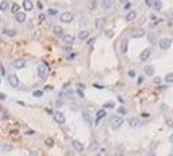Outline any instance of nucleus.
Instances as JSON below:
<instances>
[{
    "label": "nucleus",
    "instance_id": "1",
    "mask_svg": "<svg viewBox=\"0 0 173 156\" xmlns=\"http://www.w3.org/2000/svg\"><path fill=\"white\" fill-rule=\"evenodd\" d=\"M48 73H49V65H48L46 62H41L40 65L37 67V75L40 76V78H45V76H48Z\"/></svg>",
    "mask_w": 173,
    "mask_h": 156
},
{
    "label": "nucleus",
    "instance_id": "2",
    "mask_svg": "<svg viewBox=\"0 0 173 156\" xmlns=\"http://www.w3.org/2000/svg\"><path fill=\"white\" fill-rule=\"evenodd\" d=\"M122 123H124V120L121 118V116H111V120H110L111 129H119L122 126Z\"/></svg>",
    "mask_w": 173,
    "mask_h": 156
},
{
    "label": "nucleus",
    "instance_id": "3",
    "mask_svg": "<svg viewBox=\"0 0 173 156\" xmlns=\"http://www.w3.org/2000/svg\"><path fill=\"white\" fill-rule=\"evenodd\" d=\"M52 116H54V121H56L57 124H64V123H65V115H64L62 112H54Z\"/></svg>",
    "mask_w": 173,
    "mask_h": 156
},
{
    "label": "nucleus",
    "instance_id": "4",
    "mask_svg": "<svg viewBox=\"0 0 173 156\" xmlns=\"http://www.w3.org/2000/svg\"><path fill=\"white\" fill-rule=\"evenodd\" d=\"M145 34H146L145 29H141V27H135V29H132L130 37H132V38H140V37H143Z\"/></svg>",
    "mask_w": 173,
    "mask_h": 156
},
{
    "label": "nucleus",
    "instance_id": "5",
    "mask_svg": "<svg viewBox=\"0 0 173 156\" xmlns=\"http://www.w3.org/2000/svg\"><path fill=\"white\" fill-rule=\"evenodd\" d=\"M61 21H62V23H65V24H70V23L73 21V14H71L70 11L62 13V14H61Z\"/></svg>",
    "mask_w": 173,
    "mask_h": 156
},
{
    "label": "nucleus",
    "instance_id": "6",
    "mask_svg": "<svg viewBox=\"0 0 173 156\" xmlns=\"http://www.w3.org/2000/svg\"><path fill=\"white\" fill-rule=\"evenodd\" d=\"M8 83H10V86H13V88H19V78H17L14 73H11V75H8Z\"/></svg>",
    "mask_w": 173,
    "mask_h": 156
},
{
    "label": "nucleus",
    "instance_id": "7",
    "mask_svg": "<svg viewBox=\"0 0 173 156\" xmlns=\"http://www.w3.org/2000/svg\"><path fill=\"white\" fill-rule=\"evenodd\" d=\"M171 46V38H162L159 40V48L160 49H168Z\"/></svg>",
    "mask_w": 173,
    "mask_h": 156
},
{
    "label": "nucleus",
    "instance_id": "8",
    "mask_svg": "<svg viewBox=\"0 0 173 156\" xmlns=\"http://www.w3.org/2000/svg\"><path fill=\"white\" fill-rule=\"evenodd\" d=\"M62 40H64V43H67L68 46H71V43L75 42V37L71 34H64L62 35Z\"/></svg>",
    "mask_w": 173,
    "mask_h": 156
},
{
    "label": "nucleus",
    "instance_id": "9",
    "mask_svg": "<svg viewBox=\"0 0 173 156\" xmlns=\"http://www.w3.org/2000/svg\"><path fill=\"white\" fill-rule=\"evenodd\" d=\"M71 145H73V148H75L76 151H78V153H81V151L84 150L83 143H81V142H78V140H73V142H71Z\"/></svg>",
    "mask_w": 173,
    "mask_h": 156
},
{
    "label": "nucleus",
    "instance_id": "10",
    "mask_svg": "<svg viewBox=\"0 0 173 156\" xmlns=\"http://www.w3.org/2000/svg\"><path fill=\"white\" fill-rule=\"evenodd\" d=\"M26 59H16L14 62H13V65L16 67V69H22V67H26Z\"/></svg>",
    "mask_w": 173,
    "mask_h": 156
},
{
    "label": "nucleus",
    "instance_id": "11",
    "mask_svg": "<svg viewBox=\"0 0 173 156\" xmlns=\"http://www.w3.org/2000/svg\"><path fill=\"white\" fill-rule=\"evenodd\" d=\"M149 54H151V49H149V48L143 49V51H141V54H140V61H143V62H145V61L148 59V57H149Z\"/></svg>",
    "mask_w": 173,
    "mask_h": 156
},
{
    "label": "nucleus",
    "instance_id": "12",
    "mask_svg": "<svg viewBox=\"0 0 173 156\" xmlns=\"http://www.w3.org/2000/svg\"><path fill=\"white\" fill-rule=\"evenodd\" d=\"M62 97H65V99H71L73 97V91L71 89H68V88H65L64 91H62V94H61Z\"/></svg>",
    "mask_w": 173,
    "mask_h": 156
},
{
    "label": "nucleus",
    "instance_id": "13",
    "mask_svg": "<svg viewBox=\"0 0 173 156\" xmlns=\"http://www.w3.org/2000/svg\"><path fill=\"white\" fill-rule=\"evenodd\" d=\"M135 18H137V13H135V11H127V14H126V21L130 23V21H133Z\"/></svg>",
    "mask_w": 173,
    "mask_h": 156
},
{
    "label": "nucleus",
    "instance_id": "14",
    "mask_svg": "<svg viewBox=\"0 0 173 156\" xmlns=\"http://www.w3.org/2000/svg\"><path fill=\"white\" fill-rule=\"evenodd\" d=\"M83 120L87 123V124H92V120H91V115L87 110H83Z\"/></svg>",
    "mask_w": 173,
    "mask_h": 156
},
{
    "label": "nucleus",
    "instance_id": "15",
    "mask_svg": "<svg viewBox=\"0 0 173 156\" xmlns=\"http://www.w3.org/2000/svg\"><path fill=\"white\" fill-rule=\"evenodd\" d=\"M105 115H106V112H105V110H99V112H97V120H95V124H99V123H100V120H102V118H105Z\"/></svg>",
    "mask_w": 173,
    "mask_h": 156
},
{
    "label": "nucleus",
    "instance_id": "16",
    "mask_svg": "<svg viewBox=\"0 0 173 156\" xmlns=\"http://www.w3.org/2000/svg\"><path fill=\"white\" fill-rule=\"evenodd\" d=\"M22 7H24V10H26V11H30V10L33 8V3H32V2H29V0H24V2H22Z\"/></svg>",
    "mask_w": 173,
    "mask_h": 156
},
{
    "label": "nucleus",
    "instance_id": "17",
    "mask_svg": "<svg viewBox=\"0 0 173 156\" xmlns=\"http://www.w3.org/2000/svg\"><path fill=\"white\" fill-rule=\"evenodd\" d=\"M16 21H17V23H24V21H26V13L19 11V13L16 14Z\"/></svg>",
    "mask_w": 173,
    "mask_h": 156
},
{
    "label": "nucleus",
    "instance_id": "18",
    "mask_svg": "<svg viewBox=\"0 0 173 156\" xmlns=\"http://www.w3.org/2000/svg\"><path fill=\"white\" fill-rule=\"evenodd\" d=\"M130 126H132V127H140V126H141V121H140L138 118H132V120H130Z\"/></svg>",
    "mask_w": 173,
    "mask_h": 156
},
{
    "label": "nucleus",
    "instance_id": "19",
    "mask_svg": "<svg viewBox=\"0 0 173 156\" xmlns=\"http://www.w3.org/2000/svg\"><path fill=\"white\" fill-rule=\"evenodd\" d=\"M103 26H105V19H103V18L95 19V27H97V29H102Z\"/></svg>",
    "mask_w": 173,
    "mask_h": 156
},
{
    "label": "nucleus",
    "instance_id": "20",
    "mask_svg": "<svg viewBox=\"0 0 173 156\" xmlns=\"http://www.w3.org/2000/svg\"><path fill=\"white\" fill-rule=\"evenodd\" d=\"M78 38H80V40H87V38H89V32L87 30H81L80 35H78Z\"/></svg>",
    "mask_w": 173,
    "mask_h": 156
},
{
    "label": "nucleus",
    "instance_id": "21",
    "mask_svg": "<svg viewBox=\"0 0 173 156\" xmlns=\"http://www.w3.org/2000/svg\"><path fill=\"white\" fill-rule=\"evenodd\" d=\"M145 73L149 75V76L154 75V67H152V65H146V67H145Z\"/></svg>",
    "mask_w": 173,
    "mask_h": 156
},
{
    "label": "nucleus",
    "instance_id": "22",
    "mask_svg": "<svg viewBox=\"0 0 173 156\" xmlns=\"http://www.w3.org/2000/svg\"><path fill=\"white\" fill-rule=\"evenodd\" d=\"M8 8H10V2H5V0L0 2V10H2V11H7Z\"/></svg>",
    "mask_w": 173,
    "mask_h": 156
},
{
    "label": "nucleus",
    "instance_id": "23",
    "mask_svg": "<svg viewBox=\"0 0 173 156\" xmlns=\"http://www.w3.org/2000/svg\"><path fill=\"white\" fill-rule=\"evenodd\" d=\"M52 32H54L56 35H59V37H61V35H64V32H62V27H61V26H56V27H52Z\"/></svg>",
    "mask_w": 173,
    "mask_h": 156
},
{
    "label": "nucleus",
    "instance_id": "24",
    "mask_svg": "<svg viewBox=\"0 0 173 156\" xmlns=\"http://www.w3.org/2000/svg\"><path fill=\"white\" fill-rule=\"evenodd\" d=\"M102 7H103L105 10H111V7H113V2H108V0H105V2H102Z\"/></svg>",
    "mask_w": 173,
    "mask_h": 156
},
{
    "label": "nucleus",
    "instance_id": "25",
    "mask_svg": "<svg viewBox=\"0 0 173 156\" xmlns=\"http://www.w3.org/2000/svg\"><path fill=\"white\" fill-rule=\"evenodd\" d=\"M3 34H5V35H8V37H14L17 32H16V30H13V29H5V32H3Z\"/></svg>",
    "mask_w": 173,
    "mask_h": 156
},
{
    "label": "nucleus",
    "instance_id": "26",
    "mask_svg": "<svg viewBox=\"0 0 173 156\" xmlns=\"http://www.w3.org/2000/svg\"><path fill=\"white\" fill-rule=\"evenodd\" d=\"M119 46H121V53H122V54H124V53H126V51H127V40H122V42H121V45H119Z\"/></svg>",
    "mask_w": 173,
    "mask_h": 156
},
{
    "label": "nucleus",
    "instance_id": "27",
    "mask_svg": "<svg viewBox=\"0 0 173 156\" xmlns=\"http://www.w3.org/2000/svg\"><path fill=\"white\" fill-rule=\"evenodd\" d=\"M152 8H154L156 11L162 10V2H154V3H152Z\"/></svg>",
    "mask_w": 173,
    "mask_h": 156
},
{
    "label": "nucleus",
    "instance_id": "28",
    "mask_svg": "<svg viewBox=\"0 0 173 156\" xmlns=\"http://www.w3.org/2000/svg\"><path fill=\"white\" fill-rule=\"evenodd\" d=\"M19 8H21V7H19L17 3H13V5H11V11H13L14 14H17V13H19Z\"/></svg>",
    "mask_w": 173,
    "mask_h": 156
},
{
    "label": "nucleus",
    "instance_id": "29",
    "mask_svg": "<svg viewBox=\"0 0 173 156\" xmlns=\"http://www.w3.org/2000/svg\"><path fill=\"white\" fill-rule=\"evenodd\" d=\"M165 81L170 83V85L173 83V73H167V75H165Z\"/></svg>",
    "mask_w": 173,
    "mask_h": 156
},
{
    "label": "nucleus",
    "instance_id": "30",
    "mask_svg": "<svg viewBox=\"0 0 173 156\" xmlns=\"http://www.w3.org/2000/svg\"><path fill=\"white\" fill-rule=\"evenodd\" d=\"M118 113H119V115H126V113H127V110H126V107H122V105H121V107L118 108Z\"/></svg>",
    "mask_w": 173,
    "mask_h": 156
},
{
    "label": "nucleus",
    "instance_id": "31",
    "mask_svg": "<svg viewBox=\"0 0 173 156\" xmlns=\"http://www.w3.org/2000/svg\"><path fill=\"white\" fill-rule=\"evenodd\" d=\"M97 148H99V142H92V143H91V150H92V151H95Z\"/></svg>",
    "mask_w": 173,
    "mask_h": 156
},
{
    "label": "nucleus",
    "instance_id": "32",
    "mask_svg": "<svg viewBox=\"0 0 173 156\" xmlns=\"http://www.w3.org/2000/svg\"><path fill=\"white\" fill-rule=\"evenodd\" d=\"M48 14L56 16V14H57V10H56V8H49V10H48Z\"/></svg>",
    "mask_w": 173,
    "mask_h": 156
},
{
    "label": "nucleus",
    "instance_id": "33",
    "mask_svg": "<svg viewBox=\"0 0 173 156\" xmlns=\"http://www.w3.org/2000/svg\"><path fill=\"white\" fill-rule=\"evenodd\" d=\"M103 108H114V104H113V102H105Z\"/></svg>",
    "mask_w": 173,
    "mask_h": 156
},
{
    "label": "nucleus",
    "instance_id": "34",
    "mask_svg": "<svg viewBox=\"0 0 173 156\" xmlns=\"http://www.w3.org/2000/svg\"><path fill=\"white\" fill-rule=\"evenodd\" d=\"M149 42L151 43H156V35L154 34H149Z\"/></svg>",
    "mask_w": 173,
    "mask_h": 156
},
{
    "label": "nucleus",
    "instance_id": "35",
    "mask_svg": "<svg viewBox=\"0 0 173 156\" xmlns=\"http://www.w3.org/2000/svg\"><path fill=\"white\" fill-rule=\"evenodd\" d=\"M80 24H81V26H86V24H87V18H86V16H83V18H81Z\"/></svg>",
    "mask_w": 173,
    "mask_h": 156
},
{
    "label": "nucleus",
    "instance_id": "36",
    "mask_svg": "<svg viewBox=\"0 0 173 156\" xmlns=\"http://www.w3.org/2000/svg\"><path fill=\"white\" fill-rule=\"evenodd\" d=\"M43 96V91H33V97H41Z\"/></svg>",
    "mask_w": 173,
    "mask_h": 156
},
{
    "label": "nucleus",
    "instance_id": "37",
    "mask_svg": "<svg viewBox=\"0 0 173 156\" xmlns=\"http://www.w3.org/2000/svg\"><path fill=\"white\" fill-rule=\"evenodd\" d=\"M94 38H89V40H87V46H89V49H92V45H94Z\"/></svg>",
    "mask_w": 173,
    "mask_h": 156
},
{
    "label": "nucleus",
    "instance_id": "38",
    "mask_svg": "<svg viewBox=\"0 0 173 156\" xmlns=\"http://www.w3.org/2000/svg\"><path fill=\"white\" fill-rule=\"evenodd\" d=\"M162 83V78H159V76H154V85H160Z\"/></svg>",
    "mask_w": 173,
    "mask_h": 156
},
{
    "label": "nucleus",
    "instance_id": "39",
    "mask_svg": "<svg viewBox=\"0 0 173 156\" xmlns=\"http://www.w3.org/2000/svg\"><path fill=\"white\" fill-rule=\"evenodd\" d=\"M130 7H132V3H130V2L124 3V10H126V11H129V10H130Z\"/></svg>",
    "mask_w": 173,
    "mask_h": 156
},
{
    "label": "nucleus",
    "instance_id": "40",
    "mask_svg": "<svg viewBox=\"0 0 173 156\" xmlns=\"http://www.w3.org/2000/svg\"><path fill=\"white\" fill-rule=\"evenodd\" d=\"M46 145H48V147H52V145H54V140H52V139H46Z\"/></svg>",
    "mask_w": 173,
    "mask_h": 156
},
{
    "label": "nucleus",
    "instance_id": "41",
    "mask_svg": "<svg viewBox=\"0 0 173 156\" xmlns=\"http://www.w3.org/2000/svg\"><path fill=\"white\" fill-rule=\"evenodd\" d=\"M76 94H78V97H81V99H84V92H83L81 89H78V91H76Z\"/></svg>",
    "mask_w": 173,
    "mask_h": 156
},
{
    "label": "nucleus",
    "instance_id": "42",
    "mask_svg": "<svg viewBox=\"0 0 173 156\" xmlns=\"http://www.w3.org/2000/svg\"><path fill=\"white\" fill-rule=\"evenodd\" d=\"M135 75H137L135 70H129V76H130V78H135Z\"/></svg>",
    "mask_w": 173,
    "mask_h": 156
},
{
    "label": "nucleus",
    "instance_id": "43",
    "mask_svg": "<svg viewBox=\"0 0 173 156\" xmlns=\"http://www.w3.org/2000/svg\"><path fill=\"white\" fill-rule=\"evenodd\" d=\"M105 35H106L108 38H111V37H113V32H111V30H106V32H105Z\"/></svg>",
    "mask_w": 173,
    "mask_h": 156
},
{
    "label": "nucleus",
    "instance_id": "44",
    "mask_svg": "<svg viewBox=\"0 0 173 156\" xmlns=\"http://www.w3.org/2000/svg\"><path fill=\"white\" fill-rule=\"evenodd\" d=\"M3 148H5V150H7V151H11V150H13V147H11V145H5V147H3Z\"/></svg>",
    "mask_w": 173,
    "mask_h": 156
},
{
    "label": "nucleus",
    "instance_id": "45",
    "mask_svg": "<svg viewBox=\"0 0 173 156\" xmlns=\"http://www.w3.org/2000/svg\"><path fill=\"white\" fill-rule=\"evenodd\" d=\"M7 99V96L5 94H2V92H0V101H5Z\"/></svg>",
    "mask_w": 173,
    "mask_h": 156
},
{
    "label": "nucleus",
    "instance_id": "46",
    "mask_svg": "<svg viewBox=\"0 0 173 156\" xmlns=\"http://www.w3.org/2000/svg\"><path fill=\"white\" fill-rule=\"evenodd\" d=\"M75 56H76V54H75V53H71V54L68 56V59H70V61H71V59H75Z\"/></svg>",
    "mask_w": 173,
    "mask_h": 156
},
{
    "label": "nucleus",
    "instance_id": "47",
    "mask_svg": "<svg viewBox=\"0 0 173 156\" xmlns=\"http://www.w3.org/2000/svg\"><path fill=\"white\" fill-rule=\"evenodd\" d=\"M118 102H119V104H124V99H122V97H121V96L118 97Z\"/></svg>",
    "mask_w": 173,
    "mask_h": 156
},
{
    "label": "nucleus",
    "instance_id": "48",
    "mask_svg": "<svg viewBox=\"0 0 173 156\" xmlns=\"http://www.w3.org/2000/svg\"><path fill=\"white\" fill-rule=\"evenodd\" d=\"M168 140H170V142H171V143H173V134H171V135H170V139H168Z\"/></svg>",
    "mask_w": 173,
    "mask_h": 156
},
{
    "label": "nucleus",
    "instance_id": "49",
    "mask_svg": "<svg viewBox=\"0 0 173 156\" xmlns=\"http://www.w3.org/2000/svg\"><path fill=\"white\" fill-rule=\"evenodd\" d=\"M148 156H156V154H154V151H151V153H149Z\"/></svg>",
    "mask_w": 173,
    "mask_h": 156
},
{
    "label": "nucleus",
    "instance_id": "50",
    "mask_svg": "<svg viewBox=\"0 0 173 156\" xmlns=\"http://www.w3.org/2000/svg\"><path fill=\"white\" fill-rule=\"evenodd\" d=\"M65 156H73V153H67V154H65Z\"/></svg>",
    "mask_w": 173,
    "mask_h": 156
}]
</instances>
